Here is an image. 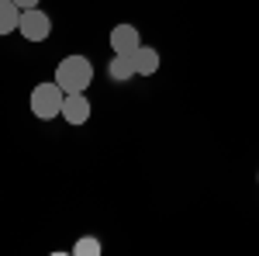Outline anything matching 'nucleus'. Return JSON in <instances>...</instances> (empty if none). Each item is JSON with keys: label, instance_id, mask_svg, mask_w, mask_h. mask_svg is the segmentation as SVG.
I'll use <instances>...</instances> for the list:
<instances>
[{"label": "nucleus", "instance_id": "39448f33", "mask_svg": "<svg viewBox=\"0 0 259 256\" xmlns=\"http://www.w3.org/2000/svg\"><path fill=\"white\" fill-rule=\"evenodd\" d=\"M62 118H66V125L80 128L83 121H90V100L83 97V94H66V100H62Z\"/></svg>", "mask_w": 259, "mask_h": 256}, {"label": "nucleus", "instance_id": "1a4fd4ad", "mask_svg": "<svg viewBox=\"0 0 259 256\" xmlns=\"http://www.w3.org/2000/svg\"><path fill=\"white\" fill-rule=\"evenodd\" d=\"M100 239H94V236H83V239H76V246H73V253L76 256H100Z\"/></svg>", "mask_w": 259, "mask_h": 256}, {"label": "nucleus", "instance_id": "f257e3e1", "mask_svg": "<svg viewBox=\"0 0 259 256\" xmlns=\"http://www.w3.org/2000/svg\"><path fill=\"white\" fill-rule=\"evenodd\" d=\"M56 83L62 87V94H83L94 83V66L87 56H66L56 66Z\"/></svg>", "mask_w": 259, "mask_h": 256}, {"label": "nucleus", "instance_id": "7ed1b4c3", "mask_svg": "<svg viewBox=\"0 0 259 256\" xmlns=\"http://www.w3.org/2000/svg\"><path fill=\"white\" fill-rule=\"evenodd\" d=\"M18 31H21V35H24L28 42H45L49 35H52V18H49L45 11H38V7H31V11H21Z\"/></svg>", "mask_w": 259, "mask_h": 256}, {"label": "nucleus", "instance_id": "20e7f679", "mask_svg": "<svg viewBox=\"0 0 259 256\" xmlns=\"http://www.w3.org/2000/svg\"><path fill=\"white\" fill-rule=\"evenodd\" d=\"M139 28L135 24H114L111 28V49L118 52V56H132L135 49H139Z\"/></svg>", "mask_w": 259, "mask_h": 256}, {"label": "nucleus", "instance_id": "6e6552de", "mask_svg": "<svg viewBox=\"0 0 259 256\" xmlns=\"http://www.w3.org/2000/svg\"><path fill=\"white\" fill-rule=\"evenodd\" d=\"M107 73H111V80H132V77H139V73H135V62H132V56H118V52H114V59H111V69H107Z\"/></svg>", "mask_w": 259, "mask_h": 256}, {"label": "nucleus", "instance_id": "f03ea898", "mask_svg": "<svg viewBox=\"0 0 259 256\" xmlns=\"http://www.w3.org/2000/svg\"><path fill=\"white\" fill-rule=\"evenodd\" d=\"M62 87L52 80V83H38L35 90H31V115L38 121H52V118H62Z\"/></svg>", "mask_w": 259, "mask_h": 256}, {"label": "nucleus", "instance_id": "0eeeda50", "mask_svg": "<svg viewBox=\"0 0 259 256\" xmlns=\"http://www.w3.org/2000/svg\"><path fill=\"white\" fill-rule=\"evenodd\" d=\"M18 24H21V7L14 0H0V35L18 31Z\"/></svg>", "mask_w": 259, "mask_h": 256}, {"label": "nucleus", "instance_id": "9d476101", "mask_svg": "<svg viewBox=\"0 0 259 256\" xmlns=\"http://www.w3.org/2000/svg\"><path fill=\"white\" fill-rule=\"evenodd\" d=\"M14 4H18V7H21V11H31V7H38V4H41V0H14Z\"/></svg>", "mask_w": 259, "mask_h": 256}, {"label": "nucleus", "instance_id": "423d86ee", "mask_svg": "<svg viewBox=\"0 0 259 256\" xmlns=\"http://www.w3.org/2000/svg\"><path fill=\"white\" fill-rule=\"evenodd\" d=\"M132 62H135V73H139V77H152V73H159V52L149 49V45H139V49L132 52Z\"/></svg>", "mask_w": 259, "mask_h": 256}, {"label": "nucleus", "instance_id": "9b49d317", "mask_svg": "<svg viewBox=\"0 0 259 256\" xmlns=\"http://www.w3.org/2000/svg\"><path fill=\"white\" fill-rule=\"evenodd\" d=\"M256 180H259V177H256Z\"/></svg>", "mask_w": 259, "mask_h": 256}]
</instances>
